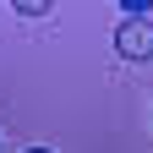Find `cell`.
I'll list each match as a JSON object with an SVG mask.
<instances>
[{"instance_id": "obj_1", "label": "cell", "mask_w": 153, "mask_h": 153, "mask_svg": "<svg viewBox=\"0 0 153 153\" xmlns=\"http://www.w3.org/2000/svg\"><path fill=\"white\" fill-rule=\"evenodd\" d=\"M115 55L120 60H153V22L148 16H126L115 27Z\"/></svg>"}, {"instance_id": "obj_2", "label": "cell", "mask_w": 153, "mask_h": 153, "mask_svg": "<svg viewBox=\"0 0 153 153\" xmlns=\"http://www.w3.org/2000/svg\"><path fill=\"white\" fill-rule=\"evenodd\" d=\"M11 11H16V16H49L55 0H11Z\"/></svg>"}, {"instance_id": "obj_3", "label": "cell", "mask_w": 153, "mask_h": 153, "mask_svg": "<svg viewBox=\"0 0 153 153\" xmlns=\"http://www.w3.org/2000/svg\"><path fill=\"white\" fill-rule=\"evenodd\" d=\"M148 6H153V0H120V11H126V16H148Z\"/></svg>"}, {"instance_id": "obj_4", "label": "cell", "mask_w": 153, "mask_h": 153, "mask_svg": "<svg viewBox=\"0 0 153 153\" xmlns=\"http://www.w3.org/2000/svg\"><path fill=\"white\" fill-rule=\"evenodd\" d=\"M27 153H49V148H27Z\"/></svg>"}]
</instances>
